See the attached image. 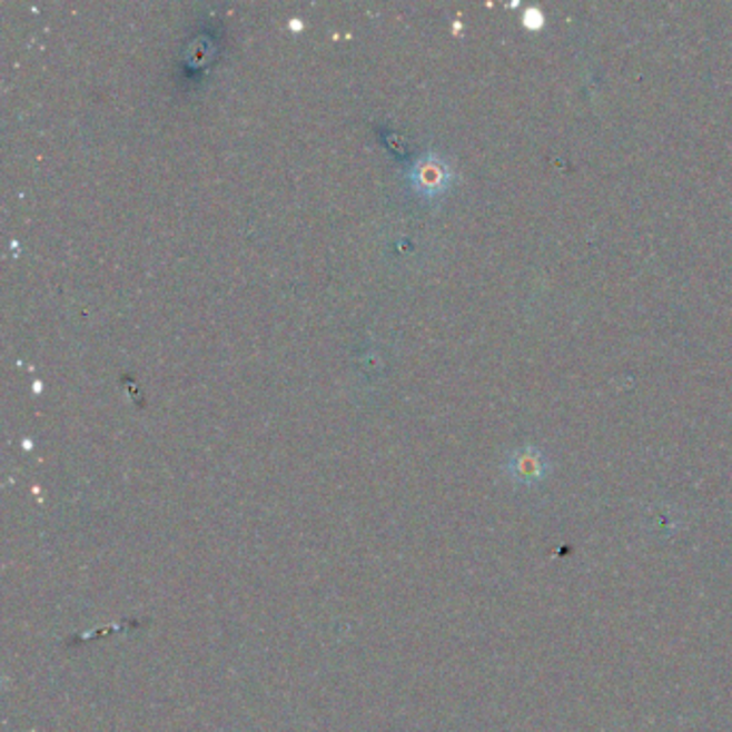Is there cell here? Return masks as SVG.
<instances>
[{
    "label": "cell",
    "instance_id": "6da1fadb",
    "mask_svg": "<svg viewBox=\"0 0 732 732\" xmlns=\"http://www.w3.org/2000/svg\"><path fill=\"white\" fill-rule=\"evenodd\" d=\"M406 179L419 198L436 200L452 189V185L456 181V172L443 155L426 154L419 155L413 161Z\"/></svg>",
    "mask_w": 732,
    "mask_h": 732
},
{
    "label": "cell",
    "instance_id": "7a4b0ae2",
    "mask_svg": "<svg viewBox=\"0 0 732 732\" xmlns=\"http://www.w3.org/2000/svg\"><path fill=\"white\" fill-rule=\"evenodd\" d=\"M548 468L546 456L533 447H522L507 459V475L524 486L542 482L548 475Z\"/></svg>",
    "mask_w": 732,
    "mask_h": 732
}]
</instances>
